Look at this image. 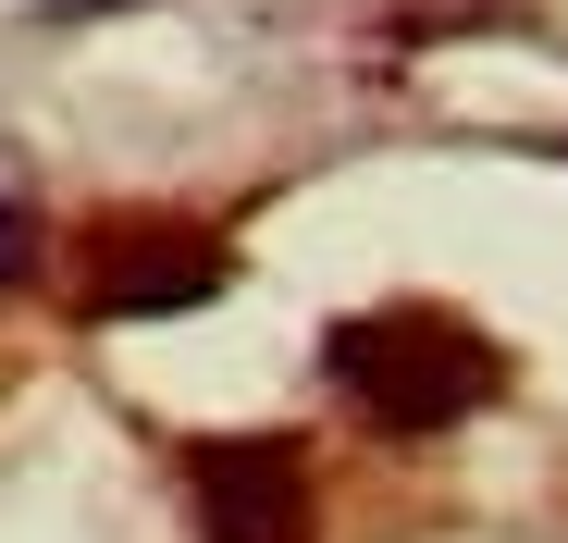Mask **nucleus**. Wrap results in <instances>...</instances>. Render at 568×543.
Here are the masks:
<instances>
[{
    "label": "nucleus",
    "instance_id": "f03ea898",
    "mask_svg": "<svg viewBox=\"0 0 568 543\" xmlns=\"http://www.w3.org/2000/svg\"><path fill=\"white\" fill-rule=\"evenodd\" d=\"M185 494H199L211 543H310V458L284 432H223L185 458Z\"/></svg>",
    "mask_w": 568,
    "mask_h": 543
},
{
    "label": "nucleus",
    "instance_id": "f257e3e1",
    "mask_svg": "<svg viewBox=\"0 0 568 543\" xmlns=\"http://www.w3.org/2000/svg\"><path fill=\"white\" fill-rule=\"evenodd\" d=\"M322 371H334V396L371 420V432H457L469 408H495V383H507V358L469 334L457 309H358V321H334L322 334Z\"/></svg>",
    "mask_w": 568,
    "mask_h": 543
},
{
    "label": "nucleus",
    "instance_id": "20e7f679",
    "mask_svg": "<svg viewBox=\"0 0 568 543\" xmlns=\"http://www.w3.org/2000/svg\"><path fill=\"white\" fill-rule=\"evenodd\" d=\"M26 259H38V211H26V198H0V272H26Z\"/></svg>",
    "mask_w": 568,
    "mask_h": 543
},
{
    "label": "nucleus",
    "instance_id": "7ed1b4c3",
    "mask_svg": "<svg viewBox=\"0 0 568 543\" xmlns=\"http://www.w3.org/2000/svg\"><path fill=\"white\" fill-rule=\"evenodd\" d=\"M87 297H100L112 321L199 309V297H223V247H211L199 223H112L100 259H87Z\"/></svg>",
    "mask_w": 568,
    "mask_h": 543
}]
</instances>
